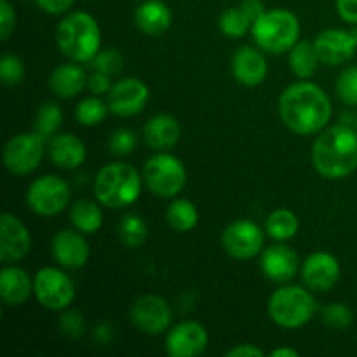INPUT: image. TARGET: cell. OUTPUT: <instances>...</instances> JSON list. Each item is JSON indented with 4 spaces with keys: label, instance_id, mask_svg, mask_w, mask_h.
Here are the masks:
<instances>
[{
    "label": "cell",
    "instance_id": "obj_30",
    "mask_svg": "<svg viewBox=\"0 0 357 357\" xmlns=\"http://www.w3.org/2000/svg\"><path fill=\"white\" fill-rule=\"evenodd\" d=\"M146 237H149V227L142 216L135 215V213L122 216L121 223H119V239L124 246L131 248V250L142 248L146 243Z\"/></svg>",
    "mask_w": 357,
    "mask_h": 357
},
{
    "label": "cell",
    "instance_id": "obj_23",
    "mask_svg": "<svg viewBox=\"0 0 357 357\" xmlns=\"http://www.w3.org/2000/svg\"><path fill=\"white\" fill-rule=\"evenodd\" d=\"M173 21L171 9L162 0H145L135 10V23L143 33L159 37L166 33Z\"/></svg>",
    "mask_w": 357,
    "mask_h": 357
},
{
    "label": "cell",
    "instance_id": "obj_21",
    "mask_svg": "<svg viewBox=\"0 0 357 357\" xmlns=\"http://www.w3.org/2000/svg\"><path fill=\"white\" fill-rule=\"evenodd\" d=\"M143 138L152 150L166 152L173 149L181 138V126L173 115L160 114L150 119L143 128Z\"/></svg>",
    "mask_w": 357,
    "mask_h": 357
},
{
    "label": "cell",
    "instance_id": "obj_14",
    "mask_svg": "<svg viewBox=\"0 0 357 357\" xmlns=\"http://www.w3.org/2000/svg\"><path fill=\"white\" fill-rule=\"evenodd\" d=\"M150 100V91L145 82L135 77H128L112 86L108 93V108L119 117H132L143 112Z\"/></svg>",
    "mask_w": 357,
    "mask_h": 357
},
{
    "label": "cell",
    "instance_id": "obj_12",
    "mask_svg": "<svg viewBox=\"0 0 357 357\" xmlns=\"http://www.w3.org/2000/svg\"><path fill=\"white\" fill-rule=\"evenodd\" d=\"M317 56L326 66H340L351 61L357 51V28L352 31L330 28L314 40Z\"/></svg>",
    "mask_w": 357,
    "mask_h": 357
},
{
    "label": "cell",
    "instance_id": "obj_4",
    "mask_svg": "<svg viewBox=\"0 0 357 357\" xmlns=\"http://www.w3.org/2000/svg\"><path fill=\"white\" fill-rule=\"evenodd\" d=\"M139 194H142V176L131 164H107L96 174L94 195L105 208H128L132 202H136Z\"/></svg>",
    "mask_w": 357,
    "mask_h": 357
},
{
    "label": "cell",
    "instance_id": "obj_3",
    "mask_svg": "<svg viewBox=\"0 0 357 357\" xmlns=\"http://www.w3.org/2000/svg\"><path fill=\"white\" fill-rule=\"evenodd\" d=\"M56 42L66 58L75 63H86L100 52L101 30L89 13L75 10L59 21L56 28Z\"/></svg>",
    "mask_w": 357,
    "mask_h": 357
},
{
    "label": "cell",
    "instance_id": "obj_47",
    "mask_svg": "<svg viewBox=\"0 0 357 357\" xmlns=\"http://www.w3.org/2000/svg\"><path fill=\"white\" fill-rule=\"evenodd\" d=\"M356 131H357V119H356Z\"/></svg>",
    "mask_w": 357,
    "mask_h": 357
},
{
    "label": "cell",
    "instance_id": "obj_39",
    "mask_svg": "<svg viewBox=\"0 0 357 357\" xmlns=\"http://www.w3.org/2000/svg\"><path fill=\"white\" fill-rule=\"evenodd\" d=\"M59 326H61V331L70 338H77L84 333V319L77 310H68L61 316L59 319Z\"/></svg>",
    "mask_w": 357,
    "mask_h": 357
},
{
    "label": "cell",
    "instance_id": "obj_16",
    "mask_svg": "<svg viewBox=\"0 0 357 357\" xmlns=\"http://www.w3.org/2000/svg\"><path fill=\"white\" fill-rule=\"evenodd\" d=\"M208 342V331L201 323L183 321L167 333L166 351L173 357H195L206 351Z\"/></svg>",
    "mask_w": 357,
    "mask_h": 357
},
{
    "label": "cell",
    "instance_id": "obj_44",
    "mask_svg": "<svg viewBox=\"0 0 357 357\" xmlns=\"http://www.w3.org/2000/svg\"><path fill=\"white\" fill-rule=\"evenodd\" d=\"M227 357H264V351L251 344H241L227 351Z\"/></svg>",
    "mask_w": 357,
    "mask_h": 357
},
{
    "label": "cell",
    "instance_id": "obj_37",
    "mask_svg": "<svg viewBox=\"0 0 357 357\" xmlns=\"http://www.w3.org/2000/svg\"><path fill=\"white\" fill-rule=\"evenodd\" d=\"M323 321L335 330H345L354 321V314L344 303H331V305L324 307Z\"/></svg>",
    "mask_w": 357,
    "mask_h": 357
},
{
    "label": "cell",
    "instance_id": "obj_11",
    "mask_svg": "<svg viewBox=\"0 0 357 357\" xmlns=\"http://www.w3.org/2000/svg\"><path fill=\"white\" fill-rule=\"evenodd\" d=\"M264 230L251 220L232 222L222 236V244L227 253L236 260H251L264 250Z\"/></svg>",
    "mask_w": 357,
    "mask_h": 357
},
{
    "label": "cell",
    "instance_id": "obj_13",
    "mask_svg": "<svg viewBox=\"0 0 357 357\" xmlns=\"http://www.w3.org/2000/svg\"><path fill=\"white\" fill-rule=\"evenodd\" d=\"M131 323L145 335H160L171 324V309L159 295H143L132 303Z\"/></svg>",
    "mask_w": 357,
    "mask_h": 357
},
{
    "label": "cell",
    "instance_id": "obj_8",
    "mask_svg": "<svg viewBox=\"0 0 357 357\" xmlns=\"http://www.w3.org/2000/svg\"><path fill=\"white\" fill-rule=\"evenodd\" d=\"M70 187L63 178L45 174L31 181L26 190V204L35 215L56 216L68 206Z\"/></svg>",
    "mask_w": 357,
    "mask_h": 357
},
{
    "label": "cell",
    "instance_id": "obj_38",
    "mask_svg": "<svg viewBox=\"0 0 357 357\" xmlns=\"http://www.w3.org/2000/svg\"><path fill=\"white\" fill-rule=\"evenodd\" d=\"M136 142L138 139H136V135L131 129L121 128L112 132L110 139H108V149L115 155H129V153L135 152Z\"/></svg>",
    "mask_w": 357,
    "mask_h": 357
},
{
    "label": "cell",
    "instance_id": "obj_31",
    "mask_svg": "<svg viewBox=\"0 0 357 357\" xmlns=\"http://www.w3.org/2000/svg\"><path fill=\"white\" fill-rule=\"evenodd\" d=\"M218 26L222 30L223 35L230 38H241L251 30L253 26V21L248 17V14L244 13L239 7H229V9L223 10L220 14Z\"/></svg>",
    "mask_w": 357,
    "mask_h": 357
},
{
    "label": "cell",
    "instance_id": "obj_40",
    "mask_svg": "<svg viewBox=\"0 0 357 357\" xmlns=\"http://www.w3.org/2000/svg\"><path fill=\"white\" fill-rule=\"evenodd\" d=\"M0 38L6 42L16 26V13L7 0H0Z\"/></svg>",
    "mask_w": 357,
    "mask_h": 357
},
{
    "label": "cell",
    "instance_id": "obj_5",
    "mask_svg": "<svg viewBox=\"0 0 357 357\" xmlns=\"http://www.w3.org/2000/svg\"><path fill=\"white\" fill-rule=\"evenodd\" d=\"M251 35L261 51L282 54L300 40V21L288 9L265 10L251 26Z\"/></svg>",
    "mask_w": 357,
    "mask_h": 357
},
{
    "label": "cell",
    "instance_id": "obj_24",
    "mask_svg": "<svg viewBox=\"0 0 357 357\" xmlns=\"http://www.w3.org/2000/svg\"><path fill=\"white\" fill-rule=\"evenodd\" d=\"M33 293V281L20 267H3L0 272V295L6 305H23Z\"/></svg>",
    "mask_w": 357,
    "mask_h": 357
},
{
    "label": "cell",
    "instance_id": "obj_6",
    "mask_svg": "<svg viewBox=\"0 0 357 357\" xmlns=\"http://www.w3.org/2000/svg\"><path fill=\"white\" fill-rule=\"evenodd\" d=\"M316 314V300L300 286H284L268 298V316L278 326L296 330L309 323Z\"/></svg>",
    "mask_w": 357,
    "mask_h": 357
},
{
    "label": "cell",
    "instance_id": "obj_41",
    "mask_svg": "<svg viewBox=\"0 0 357 357\" xmlns=\"http://www.w3.org/2000/svg\"><path fill=\"white\" fill-rule=\"evenodd\" d=\"M112 86H114V84H112L110 75H107V73L94 72L93 75L87 77V87H89L91 93L96 94V96L110 93Z\"/></svg>",
    "mask_w": 357,
    "mask_h": 357
},
{
    "label": "cell",
    "instance_id": "obj_33",
    "mask_svg": "<svg viewBox=\"0 0 357 357\" xmlns=\"http://www.w3.org/2000/svg\"><path fill=\"white\" fill-rule=\"evenodd\" d=\"M108 112H110L108 103H105L103 100H100V98L94 94V96L91 98H84V100L77 105L75 119L79 121V124L91 128V126H96L100 124V122H103Z\"/></svg>",
    "mask_w": 357,
    "mask_h": 357
},
{
    "label": "cell",
    "instance_id": "obj_43",
    "mask_svg": "<svg viewBox=\"0 0 357 357\" xmlns=\"http://www.w3.org/2000/svg\"><path fill=\"white\" fill-rule=\"evenodd\" d=\"M338 16L351 24H357V0H337Z\"/></svg>",
    "mask_w": 357,
    "mask_h": 357
},
{
    "label": "cell",
    "instance_id": "obj_46",
    "mask_svg": "<svg viewBox=\"0 0 357 357\" xmlns=\"http://www.w3.org/2000/svg\"><path fill=\"white\" fill-rule=\"evenodd\" d=\"M300 352L291 347H279L271 352V357H298Z\"/></svg>",
    "mask_w": 357,
    "mask_h": 357
},
{
    "label": "cell",
    "instance_id": "obj_17",
    "mask_svg": "<svg viewBox=\"0 0 357 357\" xmlns=\"http://www.w3.org/2000/svg\"><path fill=\"white\" fill-rule=\"evenodd\" d=\"M342 274L337 257L326 251L312 253L302 265V279L307 288L314 291H330L335 288Z\"/></svg>",
    "mask_w": 357,
    "mask_h": 357
},
{
    "label": "cell",
    "instance_id": "obj_35",
    "mask_svg": "<svg viewBox=\"0 0 357 357\" xmlns=\"http://www.w3.org/2000/svg\"><path fill=\"white\" fill-rule=\"evenodd\" d=\"M337 94L347 107H357V66H347L337 79Z\"/></svg>",
    "mask_w": 357,
    "mask_h": 357
},
{
    "label": "cell",
    "instance_id": "obj_9",
    "mask_svg": "<svg viewBox=\"0 0 357 357\" xmlns=\"http://www.w3.org/2000/svg\"><path fill=\"white\" fill-rule=\"evenodd\" d=\"M44 150L45 139L38 132H20L3 146V164L9 173L24 176L40 166Z\"/></svg>",
    "mask_w": 357,
    "mask_h": 357
},
{
    "label": "cell",
    "instance_id": "obj_36",
    "mask_svg": "<svg viewBox=\"0 0 357 357\" xmlns=\"http://www.w3.org/2000/svg\"><path fill=\"white\" fill-rule=\"evenodd\" d=\"M0 80L6 86L14 87L24 80V65L16 54L6 52L0 61Z\"/></svg>",
    "mask_w": 357,
    "mask_h": 357
},
{
    "label": "cell",
    "instance_id": "obj_26",
    "mask_svg": "<svg viewBox=\"0 0 357 357\" xmlns=\"http://www.w3.org/2000/svg\"><path fill=\"white\" fill-rule=\"evenodd\" d=\"M70 222L82 234H94L103 225V211L89 199H79L70 208Z\"/></svg>",
    "mask_w": 357,
    "mask_h": 357
},
{
    "label": "cell",
    "instance_id": "obj_27",
    "mask_svg": "<svg viewBox=\"0 0 357 357\" xmlns=\"http://www.w3.org/2000/svg\"><path fill=\"white\" fill-rule=\"evenodd\" d=\"M289 68L300 79H310L316 73L317 65H319V56H317L314 42L298 40L288 56Z\"/></svg>",
    "mask_w": 357,
    "mask_h": 357
},
{
    "label": "cell",
    "instance_id": "obj_29",
    "mask_svg": "<svg viewBox=\"0 0 357 357\" xmlns=\"http://www.w3.org/2000/svg\"><path fill=\"white\" fill-rule=\"evenodd\" d=\"M298 216L289 209H275L265 222V232L275 241H288L298 232Z\"/></svg>",
    "mask_w": 357,
    "mask_h": 357
},
{
    "label": "cell",
    "instance_id": "obj_28",
    "mask_svg": "<svg viewBox=\"0 0 357 357\" xmlns=\"http://www.w3.org/2000/svg\"><path fill=\"white\" fill-rule=\"evenodd\" d=\"M166 220L169 227L176 232H188L199 222L197 208L188 199H174L166 211Z\"/></svg>",
    "mask_w": 357,
    "mask_h": 357
},
{
    "label": "cell",
    "instance_id": "obj_32",
    "mask_svg": "<svg viewBox=\"0 0 357 357\" xmlns=\"http://www.w3.org/2000/svg\"><path fill=\"white\" fill-rule=\"evenodd\" d=\"M63 124V112L56 103L42 105L35 115V132L44 139H51L56 136L58 129Z\"/></svg>",
    "mask_w": 357,
    "mask_h": 357
},
{
    "label": "cell",
    "instance_id": "obj_45",
    "mask_svg": "<svg viewBox=\"0 0 357 357\" xmlns=\"http://www.w3.org/2000/svg\"><path fill=\"white\" fill-rule=\"evenodd\" d=\"M241 9L248 14V17H250L253 23L261 16V14L265 13V6L261 0H243V3H241Z\"/></svg>",
    "mask_w": 357,
    "mask_h": 357
},
{
    "label": "cell",
    "instance_id": "obj_10",
    "mask_svg": "<svg viewBox=\"0 0 357 357\" xmlns=\"http://www.w3.org/2000/svg\"><path fill=\"white\" fill-rule=\"evenodd\" d=\"M33 293L37 302L49 310L66 309L75 298L72 279L54 267H44L35 274Z\"/></svg>",
    "mask_w": 357,
    "mask_h": 357
},
{
    "label": "cell",
    "instance_id": "obj_18",
    "mask_svg": "<svg viewBox=\"0 0 357 357\" xmlns=\"http://www.w3.org/2000/svg\"><path fill=\"white\" fill-rule=\"evenodd\" d=\"M51 251L54 260L65 268H82L89 260V244L80 230H59L52 237Z\"/></svg>",
    "mask_w": 357,
    "mask_h": 357
},
{
    "label": "cell",
    "instance_id": "obj_15",
    "mask_svg": "<svg viewBox=\"0 0 357 357\" xmlns=\"http://www.w3.org/2000/svg\"><path fill=\"white\" fill-rule=\"evenodd\" d=\"M31 237L24 223L13 213H3L0 218V261L14 265L30 253Z\"/></svg>",
    "mask_w": 357,
    "mask_h": 357
},
{
    "label": "cell",
    "instance_id": "obj_25",
    "mask_svg": "<svg viewBox=\"0 0 357 357\" xmlns=\"http://www.w3.org/2000/svg\"><path fill=\"white\" fill-rule=\"evenodd\" d=\"M49 86L56 96L68 100L82 93L84 87L87 86V75L82 66L75 65V61L65 63L52 70L49 77Z\"/></svg>",
    "mask_w": 357,
    "mask_h": 357
},
{
    "label": "cell",
    "instance_id": "obj_1",
    "mask_svg": "<svg viewBox=\"0 0 357 357\" xmlns=\"http://www.w3.org/2000/svg\"><path fill=\"white\" fill-rule=\"evenodd\" d=\"M278 108L286 128L302 136L321 132L331 119V101L328 94L307 80L286 87L279 98Z\"/></svg>",
    "mask_w": 357,
    "mask_h": 357
},
{
    "label": "cell",
    "instance_id": "obj_7",
    "mask_svg": "<svg viewBox=\"0 0 357 357\" xmlns=\"http://www.w3.org/2000/svg\"><path fill=\"white\" fill-rule=\"evenodd\" d=\"M143 180L152 194L159 197H176L187 183V169L178 157L159 152L143 166Z\"/></svg>",
    "mask_w": 357,
    "mask_h": 357
},
{
    "label": "cell",
    "instance_id": "obj_42",
    "mask_svg": "<svg viewBox=\"0 0 357 357\" xmlns=\"http://www.w3.org/2000/svg\"><path fill=\"white\" fill-rule=\"evenodd\" d=\"M42 10L49 14H65L75 0H35Z\"/></svg>",
    "mask_w": 357,
    "mask_h": 357
},
{
    "label": "cell",
    "instance_id": "obj_34",
    "mask_svg": "<svg viewBox=\"0 0 357 357\" xmlns=\"http://www.w3.org/2000/svg\"><path fill=\"white\" fill-rule=\"evenodd\" d=\"M91 66L94 72L107 73V75H117L124 66V56L119 49H103L91 59Z\"/></svg>",
    "mask_w": 357,
    "mask_h": 357
},
{
    "label": "cell",
    "instance_id": "obj_20",
    "mask_svg": "<svg viewBox=\"0 0 357 357\" xmlns=\"http://www.w3.org/2000/svg\"><path fill=\"white\" fill-rule=\"evenodd\" d=\"M230 68H232L234 79L248 87H255L264 82L268 72L265 56L251 45H243L234 52Z\"/></svg>",
    "mask_w": 357,
    "mask_h": 357
},
{
    "label": "cell",
    "instance_id": "obj_2",
    "mask_svg": "<svg viewBox=\"0 0 357 357\" xmlns=\"http://www.w3.org/2000/svg\"><path fill=\"white\" fill-rule=\"evenodd\" d=\"M312 164L326 180H342L357 169V131L347 124L323 129L312 145Z\"/></svg>",
    "mask_w": 357,
    "mask_h": 357
},
{
    "label": "cell",
    "instance_id": "obj_19",
    "mask_svg": "<svg viewBox=\"0 0 357 357\" xmlns=\"http://www.w3.org/2000/svg\"><path fill=\"white\" fill-rule=\"evenodd\" d=\"M260 267L271 281L288 282L298 272V255L288 244H274L261 253Z\"/></svg>",
    "mask_w": 357,
    "mask_h": 357
},
{
    "label": "cell",
    "instance_id": "obj_22",
    "mask_svg": "<svg viewBox=\"0 0 357 357\" xmlns=\"http://www.w3.org/2000/svg\"><path fill=\"white\" fill-rule=\"evenodd\" d=\"M47 150L52 164L61 169H75V167L82 166L87 155L82 139L77 138L75 135H68V132L52 136L49 139Z\"/></svg>",
    "mask_w": 357,
    "mask_h": 357
}]
</instances>
